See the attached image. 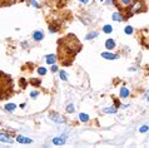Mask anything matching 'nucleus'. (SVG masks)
I'll return each instance as SVG.
<instances>
[{"mask_svg": "<svg viewBox=\"0 0 149 148\" xmlns=\"http://www.w3.org/2000/svg\"><path fill=\"white\" fill-rule=\"evenodd\" d=\"M103 112H104V113H115L117 109H115V108H104Z\"/></svg>", "mask_w": 149, "mask_h": 148, "instance_id": "6ab92c4d", "label": "nucleus"}, {"mask_svg": "<svg viewBox=\"0 0 149 148\" xmlns=\"http://www.w3.org/2000/svg\"><path fill=\"white\" fill-rule=\"evenodd\" d=\"M80 2H82V3H84V4H87V3L89 2V0H80Z\"/></svg>", "mask_w": 149, "mask_h": 148, "instance_id": "a878e982", "label": "nucleus"}, {"mask_svg": "<svg viewBox=\"0 0 149 148\" xmlns=\"http://www.w3.org/2000/svg\"><path fill=\"white\" fill-rule=\"evenodd\" d=\"M64 143H65V137H59V138L56 137L53 139V144H55V146H61Z\"/></svg>", "mask_w": 149, "mask_h": 148, "instance_id": "423d86ee", "label": "nucleus"}, {"mask_svg": "<svg viewBox=\"0 0 149 148\" xmlns=\"http://www.w3.org/2000/svg\"><path fill=\"white\" fill-rule=\"evenodd\" d=\"M33 38H34V40H41V39L44 38V34H43V32H39V30H36V32H34V34H33Z\"/></svg>", "mask_w": 149, "mask_h": 148, "instance_id": "1a4fd4ad", "label": "nucleus"}, {"mask_svg": "<svg viewBox=\"0 0 149 148\" xmlns=\"http://www.w3.org/2000/svg\"><path fill=\"white\" fill-rule=\"evenodd\" d=\"M148 130H149V127H148V126H143V127L139 128V132H140V133H145V132H148Z\"/></svg>", "mask_w": 149, "mask_h": 148, "instance_id": "aec40b11", "label": "nucleus"}, {"mask_svg": "<svg viewBox=\"0 0 149 148\" xmlns=\"http://www.w3.org/2000/svg\"><path fill=\"white\" fill-rule=\"evenodd\" d=\"M112 30H113L112 25H104V28H103V32H104L105 34H110Z\"/></svg>", "mask_w": 149, "mask_h": 148, "instance_id": "2eb2a0df", "label": "nucleus"}, {"mask_svg": "<svg viewBox=\"0 0 149 148\" xmlns=\"http://www.w3.org/2000/svg\"><path fill=\"white\" fill-rule=\"evenodd\" d=\"M147 99H148V100H149V93H148V94H147Z\"/></svg>", "mask_w": 149, "mask_h": 148, "instance_id": "bb28decb", "label": "nucleus"}, {"mask_svg": "<svg viewBox=\"0 0 149 148\" xmlns=\"http://www.w3.org/2000/svg\"><path fill=\"white\" fill-rule=\"evenodd\" d=\"M66 110H68L69 113H73V112H74V106H73V104H69L68 108H66Z\"/></svg>", "mask_w": 149, "mask_h": 148, "instance_id": "5701e85b", "label": "nucleus"}, {"mask_svg": "<svg viewBox=\"0 0 149 148\" xmlns=\"http://www.w3.org/2000/svg\"><path fill=\"white\" fill-rule=\"evenodd\" d=\"M120 97H122V98L129 97V89L125 88V87H122V89H120Z\"/></svg>", "mask_w": 149, "mask_h": 148, "instance_id": "9b49d317", "label": "nucleus"}, {"mask_svg": "<svg viewBox=\"0 0 149 148\" xmlns=\"http://www.w3.org/2000/svg\"><path fill=\"white\" fill-rule=\"evenodd\" d=\"M124 32H125V34H132V33H133V28H132V26H127V28L124 29Z\"/></svg>", "mask_w": 149, "mask_h": 148, "instance_id": "4be33fe9", "label": "nucleus"}, {"mask_svg": "<svg viewBox=\"0 0 149 148\" xmlns=\"http://www.w3.org/2000/svg\"><path fill=\"white\" fill-rule=\"evenodd\" d=\"M79 119H80L82 122H88V120H89V116L85 114V113H80V114H79Z\"/></svg>", "mask_w": 149, "mask_h": 148, "instance_id": "ddd939ff", "label": "nucleus"}, {"mask_svg": "<svg viewBox=\"0 0 149 148\" xmlns=\"http://www.w3.org/2000/svg\"><path fill=\"white\" fill-rule=\"evenodd\" d=\"M102 56H103L104 59H110V60H113V59H117V58H118V55L112 54V53H102Z\"/></svg>", "mask_w": 149, "mask_h": 148, "instance_id": "9d476101", "label": "nucleus"}, {"mask_svg": "<svg viewBox=\"0 0 149 148\" xmlns=\"http://www.w3.org/2000/svg\"><path fill=\"white\" fill-rule=\"evenodd\" d=\"M56 70H58V66H56V65H53V66H51V72H56Z\"/></svg>", "mask_w": 149, "mask_h": 148, "instance_id": "b1692460", "label": "nucleus"}, {"mask_svg": "<svg viewBox=\"0 0 149 148\" xmlns=\"http://www.w3.org/2000/svg\"><path fill=\"white\" fill-rule=\"evenodd\" d=\"M13 90V83L9 76L0 72V99L8 98L11 94Z\"/></svg>", "mask_w": 149, "mask_h": 148, "instance_id": "f03ea898", "label": "nucleus"}, {"mask_svg": "<svg viewBox=\"0 0 149 148\" xmlns=\"http://www.w3.org/2000/svg\"><path fill=\"white\" fill-rule=\"evenodd\" d=\"M15 108H16V106H15V104H13V103H10V104H6V106H5V109H6V110H9V112H13Z\"/></svg>", "mask_w": 149, "mask_h": 148, "instance_id": "f3484780", "label": "nucleus"}, {"mask_svg": "<svg viewBox=\"0 0 149 148\" xmlns=\"http://www.w3.org/2000/svg\"><path fill=\"white\" fill-rule=\"evenodd\" d=\"M95 36H98V33H97V32H93V33H89V34L85 36V39L89 40V39H94Z\"/></svg>", "mask_w": 149, "mask_h": 148, "instance_id": "dca6fc26", "label": "nucleus"}, {"mask_svg": "<svg viewBox=\"0 0 149 148\" xmlns=\"http://www.w3.org/2000/svg\"><path fill=\"white\" fill-rule=\"evenodd\" d=\"M105 48L109 49V50L114 49V48H115V42H114L113 39H108V40L105 42Z\"/></svg>", "mask_w": 149, "mask_h": 148, "instance_id": "0eeeda50", "label": "nucleus"}, {"mask_svg": "<svg viewBox=\"0 0 149 148\" xmlns=\"http://www.w3.org/2000/svg\"><path fill=\"white\" fill-rule=\"evenodd\" d=\"M80 49H82V44L74 34H68L58 40V55L61 63L65 62V58L66 59L70 58L73 60Z\"/></svg>", "mask_w": 149, "mask_h": 148, "instance_id": "f257e3e1", "label": "nucleus"}, {"mask_svg": "<svg viewBox=\"0 0 149 148\" xmlns=\"http://www.w3.org/2000/svg\"><path fill=\"white\" fill-rule=\"evenodd\" d=\"M38 73L40 74V76H45V74H46V69H45V68H39V69H38Z\"/></svg>", "mask_w": 149, "mask_h": 148, "instance_id": "412c9836", "label": "nucleus"}, {"mask_svg": "<svg viewBox=\"0 0 149 148\" xmlns=\"http://www.w3.org/2000/svg\"><path fill=\"white\" fill-rule=\"evenodd\" d=\"M36 96H38V92H31V97L33 98H36Z\"/></svg>", "mask_w": 149, "mask_h": 148, "instance_id": "393cba45", "label": "nucleus"}, {"mask_svg": "<svg viewBox=\"0 0 149 148\" xmlns=\"http://www.w3.org/2000/svg\"><path fill=\"white\" fill-rule=\"evenodd\" d=\"M16 142H19V143H24V144H29V143H31L33 140H31L30 138H28V137L18 136V137H16Z\"/></svg>", "mask_w": 149, "mask_h": 148, "instance_id": "39448f33", "label": "nucleus"}, {"mask_svg": "<svg viewBox=\"0 0 149 148\" xmlns=\"http://www.w3.org/2000/svg\"><path fill=\"white\" fill-rule=\"evenodd\" d=\"M49 118H50L51 120H54L55 123H64V119H63V118H61V116H59V114L50 113V114H49Z\"/></svg>", "mask_w": 149, "mask_h": 148, "instance_id": "20e7f679", "label": "nucleus"}, {"mask_svg": "<svg viewBox=\"0 0 149 148\" xmlns=\"http://www.w3.org/2000/svg\"><path fill=\"white\" fill-rule=\"evenodd\" d=\"M59 76H60V79H61V80H66V78H68L66 73H65L64 70H60V72H59Z\"/></svg>", "mask_w": 149, "mask_h": 148, "instance_id": "a211bd4d", "label": "nucleus"}, {"mask_svg": "<svg viewBox=\"0 0 149 148\" xmlns=\"http://www.w3.org/2000/svg\"><path fill=\"white\" fill-rule=\"evenodd\" d=\"M0 140L5 142V143H13V140L9 138V136L5 134V133H0Z\"/></svg>", "mask_w": 149, "mask_h": 148, "instance_id": "6e6552de", "label": "nucleus"}, {"mask_svg": "<svg viewBox=\"0 0 149 148\" xmlns=\"http://www.w3.org/2000/svg\"><path fill=\"white\" fill-rule=\"evenodd\" d=\"M115 5L124 12H129V9H133L138 5V0H114Z\"/></svg>", "mask_w": 149, "mask_h": 148, "instance_id": "7ed1b4c3", "label": "nucleus"}, {"mask_svg": "<svg viewBox=\"0 0 149 148\" xmlns=\"http://www.w3.org/2000/svg\"><path fill=\"white\" fill-rule=\"evenodd\" d=\"M55 60H56V56L55 55H48V58H46V63L48 64H54L55 63Z\"/></svg>", "mask_w": 149, "mask_h": 148, "instance_id": "f8f14e48", "label": "nucleus"}, {"mask_svg": "<svg viewBox=\"0 0 149 148\" xmlns=\"http://www.w3.org/2000/svg\"><path fill=\"white\" fill-rule=\"evenodd\" d=\"M113 20H115V22H123V18H122V15L119 13H114L113 14Z\"/></svg>", "mask_w": 149, "mask_h": 148, "instance_id": "4468645a", "label": "nucleus"}]
</instances>
